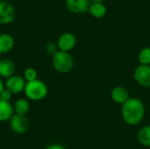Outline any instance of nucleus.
<instances>
[{
    "label": "nucleus",
    "mask_w": 150,
    "mask_h": 149,
    "mask_svg": "<svg viewBox=\"0 0 150 149\" xmlns=\"http://www.w3.org/2000/svg\"><path fill=\"white\" fill-rule=\"evenodd\" d=\"M111 97L112 101L116 104L123 105L130 98V95L127 89H126L123 86H117L112 90Z\"/></svg>",
    "instance_id": "9d476101"
},
{
    "label": "nucleus",
    "mask_w": 150,
    "mask_h": 149,
    "mask_svg": "<svg viewBox=\"0 0 150 149\" xmlns=\"http://www.w3.org/2000/svg\"><path fill=\"white\" fill-rule=\"evenodd\" d=\"M15 41L11 35L7 33L0 34V55L10 52L14 47Z\"/></svg>",
    "instance_id": "ddd939ff"
},
{
    "label": "nucleus",
    "mask_w": 150,
    "mask_h": 149,
    "mask_svg": "<svg viewBox=\"0 0 150 149\" xmlns=\"http://www.w3.org/2000/svg\"><path fill=\"white\" fill-rule=\"evenodd\" d=\"M57 48H58L57 47V45H55L53 42H49L46 46V51H47V53L49 54H52V56L58 51Z\"/></svg>",
    "instance_id": "6ab92c4d"
},
{
    "label": "nucleus",
    "mask_w": 150,
    "mask_h": 149,
    "mask_svg": "<svg viewBox=\"0 0 150 149\" xmlns=\"http://www.w3.org/2000/svg\"><path fill=\"white\" fill-rule=\"evenodd\" d=\"M12 95L13 94L11 91H9L8 90L4 89V91L0 95V99H2L3 101H5V102H10L11 97H12Z\"/></svg>",
    "instance_id": "aec40b11"
},
{
    "label": "nucleus",
    "mask_w": 150,
    "mask_h": 149,
    "mask_svg": "<svg viewBox=\"0 0 150 149\" xmlns=\"http://www.w3.org/2000/svg\"><path fill=\"white\" fill-rule=\"evenodd\" d=\"M90 1H91L92 3H102L104 0H90Z\"/></svg>",
    "instance_id": "5701e85b"
},
{
    "label": "nucleus",
    "mask_w": 150,
    "mask_h": 149,
    "mask_svg": "<svg viewBox=\"0 0 150 149\" xmlns=\"http://www.w3.org/2000/svg\"><path fill=\"white\" fill-rule=\"evenodd\" d=\"M52 64L56 71L62 74H66L72 69L74 61L69 53L58 50L52 56Z\"/></svg>",
    "instance_id": "7ed1b4c3"
},
{
    "label": "nucleus",
    "mask_w": 150,
    "mask_h": 149,
    "mask_svg": "<svg viewBox=\"0 0 150 149\" xmlns=\"http://www.w3.org/2000/svg\"><path fill=\"white\" fill-rule=\"evenodd\" d=\"M134 78L141 86L150 88V66L139 65L134 71Z\"/></svg>",
    "instance_id": "423d86ee"
},
{
    "label": "nucleus",
    "mask_w": 150,
    "mask_h": 149,
    "mask_svg": "<svg viewBox=\"0 0 150 149\" xmlns=\"http://www.w3.org/2000/svg\"><path fill=\"white\" fill-rule=\"evenodd\" d=\"M90 5V0H66V7L68 10L76 14L89 11Z\"/></svg>",
    "instance_id": "6e6552de"
},
{
    "label": "nucleus",
    "mask_w": 150,
    "mask_h": 149,
    "mask_svg": "<svg viewBox=\"0 0 150 149\" xmlns=\"http://www.w3.org/2000/svg\"><path fill=\"white\" fill-rule=\"evenodd\" d=\"M25 97L32 101H40L48 94L47 85L41 80L36 79L33 82H27L24 90Z\"/></svg>",
    "instance_id": "f03ea898"
},
{
    "label": "nucleus",
    "mask_w": 150,
    "mask_h": 149,
    "mask_svg": "<svg viewBox=\"0 0 150 149\" xmlns=\"http://www.w3.org/2000/svg\"><path fill=\"white\" fill-rule=\"evenodd\" d=\"M138 141L144 147H150V126L142 127L138 133Z\"/></svg>",
    "instance_id": "dca6fc26"
},
{
    "label": "nucleus",
    "mask_w": 150,
    "mask_h": 149,
    "mask_svg": "<svg viewBox=\"0 0 150 149\" xmlns=\"http://www.w3.org/2000/svg\"><path fill=\"white\" fill-rule=\"evenodd\" d=\"M9 121H10L11 130L14 133L21 135V134H24L27 132V130H28V119L25 116L14 113Z\"/></svg>",
    "instance_id": "20e7f679"
},
{
    "label": "nucleus",
    "mask_w": 150,
    "mask_h": 149,
    "mask_svg": "<svg viewBox=\"0 0 150 149\" xmlns=\"http://www.w3.org/2000/svg\"><path fill=\"white\" fill-rule=\"evenodd\" d=\"M4 89H5V84H4V83L3 82V80L0 78V95H1V93L4 91Z\"/></svg>",
    "instance_id": "4be33fe9"
},
{
    "label": "nucleus",
    "mask_w": 150,
    "mask_h": 149,
    "mask_svg": "<svg viewBox=\"0 0 150 149\" xmlns=\"http://www.w3.org/2000/svg\"><path fill=\"white\" fill-rule=\"evenodd\" d=\"M23 77L25 78L26 83L27 82H33V81L36 80L38 77L37 70L33 68H25V70L24 72Z\"/></svg>",
    "instance_id": "a211bd4d"
},
{
    "label": "nucleus",
    "mask_w": 150,
    "mask_h": 149,
    "mask_svg": "<svg viewBox=\"0 0 150 149\" xmlns=\"http://www.w3.org/2000/svg\"><path fill=\"white\" fill-rule=\"evenodd\" d=\"M15 64L10 59L0 60V77L9 78L15 73Z\"/></svg>",
    "instance_id": "9b49d317"
},
{
    "label": "nucleus",
    "mask_w": 150,
    "mask_h": 149,
    "mask_svg": "<svg viewBox=\"0 0 150 149\" xmlns=\"http://www.w3.org/2000/svg\"><path fill=\"white\" fill-rule=\"evenodd\" d=\"M15 18V9L6 2H0V24H9Z\"/></svg>",
    "instance_id": "1a4fd4ad"
},
{
    "label": "nucleus",
    "mask_w": 150,
    "mask_h": 149,
    "mask_svg": "<svg viewBox=\"0 0 150 149\" xmlns=\"http://www.w3.org/2000/svg\"><path fill=\"white\" fill-rule=\"evenodd\" d=\"M45 149H65V148L61 144L53 143V144H49L48 146H47Z\"/></svg>",
    "instance_id": "412c9836"
},
{
    "label": "nucleus",
    "mask_w": 150,
    "mask_h": 149,
    "mask_svg": "<svg viewBox=\"0 0 150 149\" xmlns=\"http://www.w3.org/2000/svg\"><path fill=\"white\" fill-rule=\"evenodd\" d=\"M4 84H5V89L11 91L14 95V94H19L20 92L24 91L26 84V81L21 76L13 75L12 76L6 79Z\"/></svg>",
    "instance_id": "39448f33"
},
{
    "label": "nucleus",
    "mask_w": 150,
    "mask_h": 149,
    "mask_svg": "<svg viewBox=\"0 0 150 149\" xmlns=\"http://www.w3.org/2000/svg\"><path fill=\"white\" fill-rule=\"evenodd\" d=\"M76 44V38L71 32L62 33L57 40V47L60 51L69 52L72 50Z\"/></svg>",
    "instance_id": "0eeeda50"
},
{
    "label": "nucleus",
    "mask_w": 150,
    "mask_h": 149,
    "mask_svg": "<svg viewBox=\"0 0 150 149\" xmlns=\"http://www.w3.org/2000/svg\"><path fill=\"white\" fill-rule=\"evenodd\" d=\"M107 11L106 6L103 3H92L90 5L89 12L97 18H101L105 16Z\"/></svg>",
    "instance_id": "2eb2a0df"
},
{
    "label": "nucleus",
    "mask_w": 150,
    "mask_h": 149,
    "mask_svg": "<svg viewBox=\"0 0 150 149\" xmlns=\"http://www.w3.org/2000/svg\"><path fill=\"white\" fill-rule=\"evenodd\" d=\"M29 109H30V104L29 101L25 98H18V100L15 101L13 105V110L15 114L25 116Z\"/></svg>",
    "instance_id": "4468645a"
},
{
    "label": "nucleus",
    "mask_w": 150,
    "mask_h": 149,
    "mask_svg": "<svg viewBox=\"0 0 150 149\" xmlns=\"http://www.w3.org/2000/svg\"><path fill=\"white\" fill-rule=\"evenodd\" d=\"M121 114L124 121L129 126L140 124L145 115V106L142 101L136 97H130L123 105Z\"/></svg>",
    "instance_id": "f257e3e1"
},
{
    "label": "nucleus",
    "mask_w": 150,
    "mask_h": 149,
    "mask_svg": "<svg viewBox=\"0 0 150 149\" xmlns=\"http://www.w3.org/2000/svg\"><path fill=\"white\" fill-rule=\"evenodd\" d=\"M140 65H149L150 66V47H147L142 48L138 56Z\"/></svg>",
    "instance_id": "f3484780"
},
{
    "label": "nucleus",
    "mask_w": 150,
    "mask_h": 149,
    "mask_svg": "<svg viewBox=\"0 0 150 149\" xmlns=\"http://www.w3.org/2000/svg\"><path fill=\"white\" fill-rule=\"evenodd\" d=\"M13 114V105L10 102H5L0 99V122L10 120Z\"/></svg>",
    "instance_id": "f8f14e48"
}]
</instances>
